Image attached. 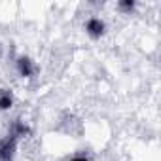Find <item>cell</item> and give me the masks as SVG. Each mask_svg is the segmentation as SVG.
Segmentation results:
<instances>
[{
    "mask_svg": "<svg viewBox=\"0 0 161 161\" xmlns=\"http://www.w3.org/2000/svg\"><path fill=\"white\" fill-rule=\"evenodd\" d=\"M17 152V140L14 136H6L0 140V161H14Z\"/></svg>",
    "mask_w": 161,
    "mask_h": 161,
    "instance_id": "6da1fadb",
    "label": "cell"
},
{
    "mask_svg": "<svg viewBox=\"0 0 161 161\" xmlns=\"http://www.w3.org/2000/svg\"><path fill=\"white\" fill-rule=\"evenodd\" d=\"M84 29H86V32H87V36H91L93 40H97V38H101L104 32H106V23L101 19V17H89L87 21H86V25H84Z\"/></svg>",
    "mask_w": 161,
    "mask_h": 161,
    "instance_id": "7a4b0ae2",
    "label": "cell"
},
{
    "mask_svg": "<svg viewBox=\"0 0 161 161\" xmlns=\"http://www.w3.org/2000/svg\"><path fill=\"white\" fill-rule=\"evenodd\" d=\"M15 68H17L19 76H23V78H32V76L36 74V64H34V61H32L31 57H27V55H19V57L15 59Z\"/></svg>",
    "mask_w": 161,
    "mask_h": 161,
    "instance_id": "3957f363",
    "label": "cell"
},
{
    "mask_svg": "<svg viewBox=\"0 0 161 161\" xmlns=\"http://www.w3.org/2000/svg\"><path fill=\"white\" fill-rule=\"evenodd\" d=\"M31 135V127L25 123V121H21V119H15L12 125H10V136H14L15 140H19V138H25V136H29Z\"/></svg>",
    "mask_w": 161,
    "mask_h": 161,
    "instance_id": "277c9868",
    "label": "cell"
},
{
    "mask_svg": "<svg viewBox=\"0 0 161 161\" xmlns=\"http://www.w3.org/2000/svg\"><path fill=\"white\" fill-rule=\"evenodd\" d=\"M14 106V93L10 89H0V112H6Z\"/></svg>",
    "mask_w": 161,
    "mask_h": 161,
    "instance_id": "5b68a950",
    "label": "cell"
},
{
    "mask_svg": "<svg viewBox=\"0 0 161 161\" xmlns=\"http://www.w3.org/2000/svg\"><path fill=\"white\" fill-rule=\"evenodd\" d=\"M135 0H121V2L118 4V10L119 12H123V14H131L133 10H135Z\"/></svg>",
    "mask_w": 161,
    "mask_h": 161,
    "instance_id": "8992f818",
    "label": "cell"
},
{
    "mask_svg": "<svg viewBox=\"0 0 161 161\" xmlns=\"http://www.w3.org/2000/svg\"><path fill=\"white\" fill-rule=\"evenodd\" d=\"M70 161H91V159H89L87 153H82V152H80V153H74V155L70 157Z\"/></svg>",
    "mask_w": 161,
    "mask_h": 161,
    "instance_id": "52a82bcc",
    "label": "cell"
}]
</instances>
